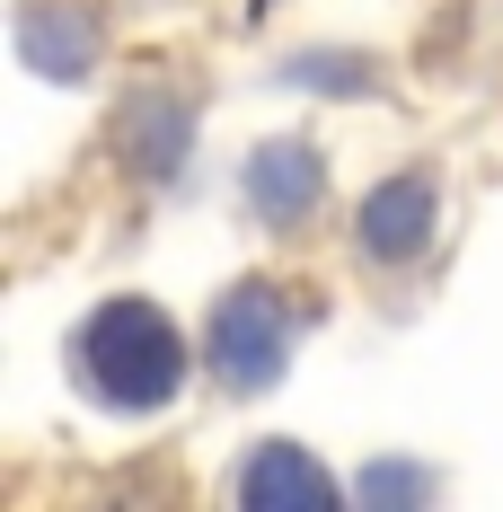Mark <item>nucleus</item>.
<instances>
[{
  "mask_svg": "<svg viewBox=\"0 0 503 512\" xmlns=\"http://www.w3.org/2000/svg\"><path fill=\"white\" fill-rule=\"evenodd\" d=\"M433 495H442V477H433V468L424 460H371V468H353V504H433Z\"/></svg>",
  "mask_w": 503,
  "mask_h": 512,
  "instance_id": "obj_9",
  "label": "nucleus"
},
{
  "mask_svg": "<svg viewBox=\"0 0 503 512\" xmlns=\"http://www.w3.org/2000/svg\"><path fill=\"white\" fill-rule=\"evenodd\" d=\"M62 389L106 424H168L203 389V336L159 292H98L62 327Z\"/></svg>",
  "mask_w": 503,
  "mask_h": 512,
  "instance_id": "obj_1",
  "label": "nucleus"
},
{
  "mask_svg": "<svg viewBox=\"0 0 503 512\" xmlns=\"http://www.w3.org/2000/svg\"><path fill=\"white\" fill-rule=\"evenodd\" d=\"M221 495L239 512H327V504H353V477H336L301 433H256L221 468Z\"/></svg>",
  "mask_w": 503,
  "mask_h": 512,
  "instance_id": "obj_7",
  "label": "nucleus"
},
{
  "mask_svg": "<svg viewBox=\"0 0 503 512\" xmlns=\"http://www.w3.org/2000/svg\"><path fill=\"white\" fill-rule=\"evenodd\" d=\"M239 212L256 239L274 248H309L336 212V151L318 133H265L239 159Z\"/></svg>",
  "mask_w": 503,
  "mask_h": 512,
  "instance_id": "obj_5",
  "label": "nucleus"
},
{
  "mask_svg": "<svg viewBox=\"0 0 503 512\" xmlns=\"http://www.w3.org/2000/svg\"><path fill=\"white\" fill-rule=\"evenodd\" d=\"M442 221H451V168L424 151V159L380 168V177L345 204L336 239H345V256H353V274H362V283H406V274H424V265H433Z\"/></svg>",
  "mask_w": 503,
  "mask_h": 512,
  "instance_id": "obj_3",
  "label": "nucleus"
},
{
  "mask_svg": "<svg viewBox=\"0 0 503 512\" xmlns=\"http://www.w3.org/2000/svg\"><path fill=\"white\" fill-rule=\"evenodd\" d=\"M9 45L45 89H98L115 71V18L106 0H18Z\"/></svg>",
  "mask_w": 503,
  "mask_h": 512,
  "instance_id": "obj_6",
  "label": "nucleus"
},
{
  "mask_svg": "<svg viewBox=\"0 0 503 512\" xmlns=\"http://www.w3.org/2000/svg\"><path fill=\"white\" fill-rule=\"evenodd\" d=\"M106 159H115V177L151 204V195H186V177H195L203 159V89L186 71H124V89L106 106Z\"/></svg>",
  "mask_w": 503,
  "mask_h": 512,
  "instance_id": "obj_4",
  "label": "nucleus"
},
{
  "mask_svg": "<svg viewBox=\"0 0 503 512\" xmlns=\"http://www.w3.org/2000/svg\"><path fill=\"white\" fill-rule=\"evenodd\" d=\"M327 327V292L292 274V265H248V274H230L212 309H203V389L221 398V407H256V398H274L283 380H292V362L301 345Z\"/></svg>",
  "mask_w": 503,
  "mask_h": 512,
  "instance_id": "obj_2",
  "label": "nucleus"
},
{
  "mask_svg": "<svg viewBox=\"0 0 503 512\" xmlns=\"http://www.w3.org/2000/svg\"><path fill=\"white\" fill-rule=\"evenodd\" d=\"M274 89L292 98H318V106H389L398 98V62L380 45H353V36H309V45H283L265 62Z\"/></svg>",
  "mask_w": 503,
  "mask_h": 512,
  "instance_id": "obj_8",
  "label": "nucleus"
}]
</instances>
